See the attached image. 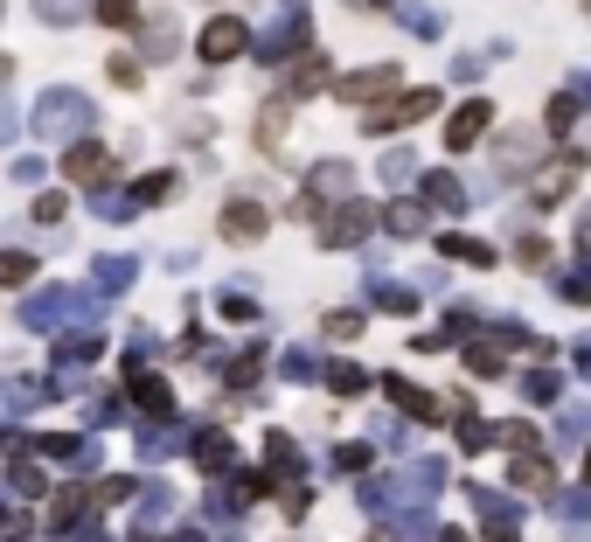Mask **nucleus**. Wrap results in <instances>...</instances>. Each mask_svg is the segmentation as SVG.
<instances>
[{"instance_id": "nucleus-1", "label": "nucleus", "mask_w": 591, "mask_h": 542, "mask_svg": "<svg viewBox=\"0 0 591 542\" xmlns=\"http://www.w3.org/2000/svg\"><path fill=\"white\" fill-rule=\"evenodd\" d=\"M432 112H439V91H411V98H397L390 112H376V119H369V133H397V126L432 119Z\"/></svg>"}, {"instance_id": "nucleus-2", "label": "nucleus", "mask_w": 591, "mask_h": 542, "mask_svg": "<svg viewBox=\"0 0 591 542\" xmlns=\"http://www.w3.org/2000/svg\"><path fill=\"white\" fill-rule=\"evenodd\" d=\"M244 49V21H209L202 28V56L209 63H223V56H237Z\"/></svg>"}, {"instance_id": "nucleus-3", "label": "nucleus", "mask_w": 591, "mask_h": 542, "mask_svg": "<svg viewBox=\"0 0 591 542\" xmlns=\"http://www.w3.org/2000/svg\"><path fill=\"white\" fill-rule=\"evenodd\" d=\"M223 237H237V244L265 237V209H258V202H230V209H223Z\"/></svg>"}, {"instance_id": "nucleus-4", "label": "nucleus", "mask_w": 591, "mask_h": 542, "mask_svg": "<svg viewBox=\"0 0 591 542\" xmlns=\"http://www.w3.org/2000/svg\"><path fill=\"white\" fill-rule=\"evenodd\" d=\"M480 133H487V105H466V112H459V119L445 126V146L459 153V146H473V139H480Z\"/></svg>"}, {"instance_id": "nucleus-5", "label": "nucleus", "mask_w": 591, "mask_h": 542, "mask_svg": "<svg viewBox=\"0 0 591 542\" xmlns=\"http://www.w3.org/2000/svg\"><path fill=\"white\" fill-rule=\"evenodd\" d=\"M63 167H70V181H98V174L112 167V153H105V146H70Z\"/></svg>"}, {"instance_id": "nucleus-6", "label": "nucleus", "mask_w": 591, "mask_h": 542, "mask_svg": "<svg viewBox=\"0 0 591 542\" xmlns=\"http://www.w3.org/2000/svg\"><path fill=\"white\" fill-rule=\"evenodd\" d=\"M397 84V70H362V77H348V84H334L341 98H376V91H390Z\"/></svg>"}, {"instance_id": "nucleus-7", "label": "nucleus", "mask_w": 591, "mask_h": 542, "mask_svg": "<svg viewBox=\"0 0 591 542\" xmlns=\"http://www.w3.org/2000/svg\"><path fill=\"white\" fill-rule=\"evenodd\" d=\"M369 223H376V209L355 202V209H341V216L327 223V237H334V244H355V230H369Z\"/></svg>"}, {"instance_id": "nucleus-8", "label": "nucleus", "mask_w": 591, "mask_h": 542, "mask_svg": "<svg viewBox=\"0 0 591 542\" xmlns=\"http://www.w3.org/2000/svg\"><path fill=\"white\" fill-rule=\"evenodd\" d=\"M320 84H327V63H320V56H306V63H299V77H293V91H320Z\"/></svg>"}, {"instance_id": "nucleus-9", "label": "nucleus", "mask_w": 591, "mask_h": 542, "mask_svg": "<svg viewBox=\"0 0 591 542\" xmlns=\"http://www.w3.org/2000/svg\"><path fill=\"white\" fill-rule=\"evenodd\" d=\"M445 251H452V258H466V265H487V258H494L487 244H466V237H445Z\"/></svg>"}, {"instance_id": "nucleus-10", "label": "nucleus", "mask_w": 591, "mask_h": 542, "mask_svg": "<svg viewBox=\"0 0 591 542\" xmlns=\"http://www.w3.org/2000/svg\"><path fill=\"white\" fill-rule=\"evenodd\" d=\"M140 404L160 417V410H167V383H140Z\"/></svg>"}, {"instance_id": "nucleus-11", "label": "nucleus", "mask_w": 591, "mask_h": 542, "mask_svg": "<svg viewBox=\"0 0 591 542\" xmlns=\"http://www.w3.org/2000/svg\"><path fill=\"white\" fill-rule=\"evenodd\" d=\"M28 278V258H0V285H21Z\"/></svg>"}, {"instance_id": "nucleus-12", "label": "nucleus", "mask_w": 591, "mask_h": 542, "mask_svg": "<svg viewBox=\"0 0 591 542\" xmlns=\"http://www.w3.org/2000/svg\"><path fill=\"white\" fill-rule=\"evenodd\" d=\"M98 14L105 21H133V0H98Z\"/></svg>"}, {"instance_id": "nucleus-13", "label": "nucleus", "mask_w": 591, "mask_h": 542, "mask_svg": "<svg viewBox=\"0 0 591 542\" xmlns=\"http://www.w3.org/2000/svg\"><path fill=\"white\" fill-rule=\"evenodd\" d=\"M174 542H202V536H174Z\"/></svg>"}, {"instance_id": "nucleus-14", "label": "nucleus", "mask_w": 591, "mask_h": 542, "mask_svg": "<svg viewBox=\"0 0 591 542\" xmlns=\"http://www.w3.org/2000/svg\"><path fill=\"white\" fill-rule=\"evenodd\" d=\"M585 480H591V466H585Z\"/></svg>"}]
</instances>
